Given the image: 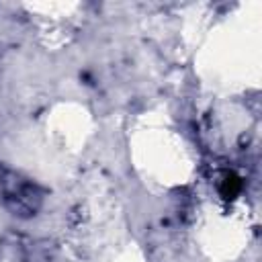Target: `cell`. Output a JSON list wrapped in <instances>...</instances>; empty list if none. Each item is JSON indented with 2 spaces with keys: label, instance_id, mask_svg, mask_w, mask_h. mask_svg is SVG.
Segmentation results:
<instances>
[{
  "label": "cell",
  "instance_id": "6da1fadb",
  "mask_svg": "<svg viewBox=\"0 0 262 262\" xmlns=\"http://www.w3.org/2000/svg\"><path fill=\"white\" fill-rule=\"evenodd\" d=\"M240 193V178H236L234 174L225 176V186H223V195L228 199H234Z\"/></svg>",
  "mask_w": 262,
  "mask_h": 262
}]
</instances>
